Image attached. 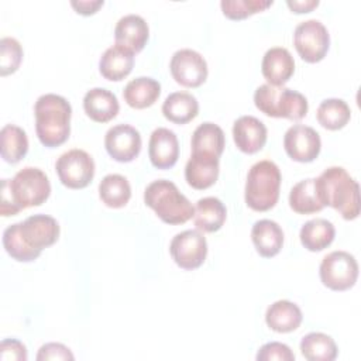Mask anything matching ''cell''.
<instances>
[{
  "mask_svg": "<svg viewBox=\"0 0 361 361\" xmlns=\"http://www.w3.org/2000/svg\"><path fill=\"white\" fill-rule=\"evenodd\" d=\"M274 4L272 0H221L223 14L230 20H244L252 14L267 10Z\"/></svg>",
  "mask_w": 361,
  "mask_h": 361,
  "instance_id": "34",
  "label": "cell"
},
{
  "mask_svg": "<svg viewBox=\"0 0 361 361\" xmlns=\"http://www.w3.org/2000/svg\"><path fill=\"white\" fill-rule=\"evenodd\" d=\"M255 358L258 361H293L295 354L289 345L279 341H271L258 350Z\"/></svg>",
  "mask_w": 361,
  "mask_h": 361,
  "instance_id": "36",
  "label": "cell"
},
{
  "mask_svg": "<svg viewBox=\"0 0 361 361\" xmlns=\"http://www.w3.org/2000/svg\"><path fill=\"white\" fill-rule=\"evenodd\" d=\"M59 238V224L48 214H32L3 231L6 252L18 262L35 261L44 248Z\"/></svg>",
  "mask_w": 361,
  "mask_h": 361,
  "instance_id": "1",
  "label": "cell"
},
{
  "mask_svg": "<svg viewBox=\"0 0 361 361\" xmlns=\"http://www.w3.org/2000/svg\"><path fill=\"white\" fill-rule=\"evenodd\" d=\"M283 148L288 157L296 162L314 161L322 149L319 133L305 124L289 127L283 135Z\"/></svg>",
  "mask_w": 361,
  "mask_h": 361,
  "instance_id": "13",
  "label": "cell"
},
{
  "mask_svg": "<svg viewBox=\"0 0 361 361\" xmlns=\"http://www.w3.org/2000/svg\"><path fill=\"white\" fill-rule=\"evenodd\" d=\"M267 127L254 116H241L233 124V140L235 147L244 154L261 151L267 142Z\"/></svg>",
  "mask_w": 361,
  "mask_h": 361,
  "instance_id": "16",
  "label": "cell"
},
{
  "mask_svg": "<svg viewBox=\"0 0 361 361\" xmlns=\"http://www.w3.org/2000/svg\"><path fill=\"white\" fill-rule=\"evenodd\" d=\"M169 252L175 264L186 271L199 268L207 257V241L199 230L178 233L169 244Z\"/></svg>",
  "mask_w": 361,
  "mask_h": 361,
  "instance_id": "11",
  "label": "cell"
},
{
  "mask_svg": "<svg viewBox=\"0 0 361 361\" xmlns=\"http://www.w3.org/2000/svg\"><path fill=\"white\" fill-rule=\"evenodd\" d=\"M251 240L261 257L272 258L282 250L283 231L276 221L262 219L254 223L251 228Z\"/></svg>",
  "mask_w": 361,
  "mask_h": 361,
  "instance_id": "22",
  "label": "cell"
},
{
  "mask_svg": "<svg viewBox=\"0 0 361 361\" xmlns=\"http://www.w3.org/2000/svg\"><path fill=\"white\" fill-rule=\"evenodd\" d=\"M261 72L268 85L281 87L295 73L293 56L283 47H272L264 54Z\"/></svg>",
  "mask_w": 361,
  "mask_h": 361,
  "instance_id": "18",
  "label": "cell"
},
{
  "mask_svg": "<svg viewBox=\"0 0 361 361\" xmlns=\"http://www.w3.org/2000/svg\"><path fill=\"white\" fill-rule=\"evenodd\" d=\"M140 131L130 124H117L107 130L104 135V148L117 162H131L141 151Z\"/></svg>",
  "mask_w": 361,
  "mask_h": 361,
  "instance_id": "14",
  "label": "cell"
},
{
  "mask_svg": "<svg viewBox=\"0 0 361 361\" xmlns=\"http://www.w3.org/2000/svg\"><path fill=\"white\" fill-rule=\"evenodd\" d=\"M220 158L209 154L192 152L185 165V179L189 186L197 190L213 186L219 178Z\"/></svg>",
  "mask_w": 361,
  "mask_h": 361,
  "instance_id": "17",
  "label": "cell"
},
{
  "mask_svg": "<svg viewBox=\"0 0 361 361\" xmlns=\"http://www.w3.org/2000/svg\"><path fill=\"white\" fill-rule=\"evenodd\" d=\"M100 200L111 209L124 207L131 197V186L123 175L109 173L99 183Z\"/></svg>",
  "mask_w": 361,
  "mask_h": 361,
  "instance_id": "29",
  "label": "cell"
},
{
  "mask_svg": "<svg viewBox=\"0 0 361 361\" xmlns=\"http://www.w3.org/2000/svg\"><path fill=\"white\" fill-rule=\"evenodd\" d=\"M316 117L319 124L330 131L341 130L347 126L351 118V110L347 102L343 99H326L323 100L316 111Z\"/></svg>",
  "mask_w": 361,
  "mask_h": 361,
  "instance_id": "33",
  "label": "cell"
},
{
  "mask_svg": "<svg viewBox=\"0 0 361 361\" xmlns=\"http://www.w3.org/2000/svg\"><path fill=\"white\" fill-rule=\"evenodd\" d=\"M1 158L8 164L20 162L28 152L25 131L16 124H6L0 131Z\"/></svg>",
  "mask_w": 361,
  "mask_h": 361,
  "instance_id": "31",
  "label": "cell"
},
{
  "mask_svg": "<svg viewBox=\"0 0 361 361\" xmlns=\"http://www.w3.org/2000/svg\"><path fill=\"white\" fill-rule=\"evenodd\" d=\"M35 133L44 147L55 148L66 142L71 134L72 107L69 102L55 93L39 96L34 104Z\"/></svg>",
  "mask_w": 361,
  "mask_h": 361,
  "instance_id": "3",
  "label": "cell"
},
{
  "mask_svg": "<svg viewBox=\"0 0 361 361\" xmlns=\"http://www.w3.org/2000/svg\"><path fill=\"white\" fill-rule=\"evenodd\" d=\"M255 107L268 117L299 121L307 114V99L289 87H276L268 83L257 87L254 93Z\"/></svg>",
  "mask_w": 361,
  "mask_h": 361,
  "instance_id": "6",
  "label": "cell"
},
{
  "mask_svg": "<svg viewBox=\"0 0 361 361\" xmlns=\"http://www.w3.org/2000/svg\"><path fill=\"white\" fill-rule=\"evenodd\" d=\"M148 157L158 169L172 168L179 158V141L176 134L165 127H158L151 133L148 142Z\"/></svg>",
  "mask_w": 361,
  "mask_h": 361,
  "instance_id": "15",
  "label": "cell"
},
{
  "mask_svg": "<svg viewBox=\"0 0 361 361\" xmlns=\"http://www.w3.org/2000/svg\"><path fill=\"white\" fill-rule=\"evenodd\" d=\"M134 66V52L126 47L114 44L109 47L99 59L100 75L111 82L127 78Z\"/></svg>",
  "mask_w": 361,
  "mask_h": 361,
  "instance_id": "20",
  "label": "cell"
},
{
  "mask_svg": "<svg viewBox=\"0 0 361 361\" xmlns=\"http://www.w3.org/2000/svg\"><path fill=\"white\" fill-rule=\"evenodd\" d=\"M159 94V82L148 76H140L130 80L123 90V97L126 103L137 110L151 107L158 100Z\"/></svg>",
  "mask_w": 361,
  "mask_h": 361,
  "instance_id": "25",
  "label": "cell"
},
{
  "mask_svg": "<svg viewBox=\"0 0 361 361\" xmlns=\"http://www.w3.org/2000/svg\"><path fill=\"white\" fill-rule=\"evenodd\" d=\"M281 171L278 165L269 159L255 162L245 180L244 199L254 212H267L272 209L279 199Z\"/></svg>",
  "mask_w": 361,
  "mask_h": 361,
  "instance_id": "5",
  "label": "cell"
},
{
  "mask_svg": "<svg viewBox=\"0 0 361 361\" xmlns=\"http://www.w3.org/2000/svg\"><path fill=\"white\" fill-rule=\"evenodd\" d=\"M302 310L290 300L274 302L265 313L267 326L276 333H290L296 330L302 323Z\"/></svg>",
  "mask_w": 361,
  "mask_h": 361,
  "instance_id": "24",
  "label": "cell"
},
{
  "mask_svg": "<svg viewBox=\"0 0 361 361\" xmlns=\"http://www.w3.org/2000/svg\"><path fill=\"white\" fill-rule=\"evenodd\" d=\"M314 186L324 207H333L344 220H354L360 216V188L344 168L324 169L319 178H314Z\"/></svg>",
  "mask_w": 361,
  "mask_h": 361,
  "instance_id": "2",
  "label": "cell"
},
{
  "mask_svg": "<svg viewBox=\"0 0 361 361\" xmlns=\"http://www.w3.org/2000/svg\"><path fill=\"white\" fill-rule=\"evenodd\" d=\"M169 71L176 83L185 87H199L207 79V62L195 49H178L169 62Z\"/></svg>",
  "mask_w": 361,
  "mask_h": 361,
  "instance_id": "12",
  "label": "cell"
},
{
  "mask_svg": "<svg viewBox=\"0 0 361 361\" xmlns=\"http://www.w3.org/2000/svg\"><path fill=\"white\" fill-rule=\"evenodd\" d=\"M300 353L309 361H333L338 348L334 340L320 331H312L300 340Z\"/></svg>",
  "mask_w": 361,
  "mask_h": 361,
  "instance_id": "32",
  "label": "cell"
},
{
  "mask_svg": "<svg viewBox=\"0 0 361 361\" xmlns=\"http://www.w3.org/2000/svg\"><path fill=\"white\" fill-rule=\"evenodd\" d=\"M319 276L322 283L336 292L351 289L358 278V264L347 251H331L320 262Z\"/></svg>",
  "mask_w": 361,
  "mask_h": 361,
  "instance_id": "8",
  "label": "cell"
},
{
  "mask_svg": "<svg viewBox=\"0 0 361 361\" xmlns=\"http://www.w3.org/2000/svg\"><path fill=\"white\" fill-rule=\"evenodd\" d=\"M336 237V228L331 221L326 219H313L306 221L299 233L302 245L312 252L327 248Z\"/></svg>",
  "mask_w": 361,
  "mask_h": 361,
  "instance_id": "28",
  "label": "cell"
},
{
  "mask_svg": "<svg viewBox=\"0 0 361 361\" xmlns=\"http://www.w3.org/2000/svg\"><path fill=\"white\" fill-rule=\"evenodd\" d=\"M199 113L197 99L188 92H173L166 96L162 104V114L175 124H186Z\"/></svg>",
  "mask_w": 361,
  "mask_h": 361,
  "instance_id": "26",
  "label": "cell"
},
{
  "mask_svg": "<svg viewBox=\"0 0 361 361\" xmlns=\"http://www.w3.org/2000/svg\"><path fill=\"white\" fill-rule=\"evenodd\" d=\"M103 0H79V1H71V6L75 8L78 14L82 16H90L94 14L100 7H103Z\"/></svg>",
  "mask_w": 361,
  "mask_h": 361,
  "instance_id": "39",
  "label": "cell"
},
{
  "mask_svg": "<svg viewBox=\"0 0 361 361\" xmlns=\"http://www.w3.org/2000/svg\"><path fill=\"white\" fill-rule=\"evenodd\" d=\"M149 37V28L147 21L138 14L123 16L114 27L116 44L128 48L134 54L144 49Z\"/></svg>",
  "mask_w": 361,
  "mask_h": 361,
  "instance_id": "19",
  "label": "cell"
},
{
  "mask_svg": "<svg viewBox=\"0 0 361 361\" xmlns=\"http://www.w3.org/2000/svg\"><path fill=\"white\" fill-rule=\"evenodd\" d=\"M293 45L305 62L316 63L327 55L330 34L319 20H306L296 25L293 31Z\"/></svg>",
  "mask_w": 361,
  "mask_h": 361,
  "instance_id": "9",
  "label": "cell"
},
{
  "mask_svg": "<svg viewBox=\"0 0 361 361\" xmlns=\"http://www.w3.org/2000/svg\"><path fill=\"white\" fill-rule=\"evenodd\" d=\"M55 171L63 186L83 189L93 180L94 161L86 151L73 148L56 159Z\"/></svg>",
  "mask_w": 361,
  "mask_h": 361,
  "instance_id": "10",
  "label": "cell"
},
{
  "mask_svg": "<svg viewBox=\"0 0 361 361\" xmlns=\"http://www.w3.org/2000/svg\"><path fill=\"white\" fill-rule=\"evenodd\" d=\"M227 217V209L223 202L214 196L202 197L196 202L193 221L199 231L214 233L219 231Z\"/></svg>",
  "mask_w": 361,
  "mask_h": 361,
  "instance_id": "23",
  "label": "cell"
},
{
  "mask_svg": "<svg viewBox=\"0 0 361 361\" xmlns=\"http://www.w3.org/2000/svg\"><path fill=\"white\" fill-rule=\"evenodd\" d=\"M25 345L16 338H4L0 343V360L1 361H25L27 360Z\"/></svg>",
  "mask_w": 361,
  "mask_h": 361,
  "instance_id": "38",
  "label": "cell"
},
{
  "mask_svg": "<svg viewBox=\"0 0 361 361\" xmlns=\"http://www.w3.org/2000/svg\"><path fill=\"white\" fill-rule=\"evenodd\" d=\"M286 6L296 14L310 13L313 8L319 6V0H288Z\"/></svg>",
  "mask_w": 361,
  "mask_h": 361,
  "instance_id": "40",
  "label": "cell"
},
{
  "mask_svg": "<svg viewBox=\"0 0 361 361\" xmlns=\"http://www.w3.org/2000/svg\"><path fill=\"white\" fill-rule=\"evenodd\" d=\"M144 203L166 224H183L195 214L189 199L166 179H157L145 188Z\"/></svg>",
  "mask_w": 361,
  "mask_h": 361,
  "instance_id": "4",
  "label": "cell"
},
{
  "mask_svg": "<svg viewBox=\"0 0 361 361\" xmlns=\"http://www.w3.org/2000/svg\"><path fill=\"white\" fill-rule=\"evenodd\" d=\"M289 206L298 214H312L324 209L316 192L314 178L303 179L290 189Z\"/></svg>",
  "mask_w": 361,
  "mask_h": 361,
  "instance_id": "30",
  "label": "cell"
},
{
  "mask_svg": "<svg viewBox=\"0 0 361 361\" xmlns=\"http://www.w3.org/2000/svg\"><path fill=\"white\" fill-rule=\"evenodd\" d=\"M83 110L90 120L107 123L117 116L120 104L113 92L104 87H93L83 96Z\"/></svg>",
  "mask_w": 361,
  "mask_h": 361,
  "instance_id": "21",
  "label": "cell"
},
{
  "mask_svg": "<svg viewBox=\"0 0 361 361\" xmlns=\"http://www.w3.org/2000/svg\"><path fill=\"white\" fill-rule=\"evenodd\" d=\"M58 361V360H75L72 351L62 343H45L39 347L37 361Z\"/></svg>",
  "mask_w": 361,
  "mask_h": 361,
  "instance_id": "37",
  "label": "cell"
},
{
  "mask_svg": "<svg viewBox=\"0 0 361 361\" xmlns=\"http://www.w3.org/2000/svg\"><path fill=\"white\" fill-rule=\"evenodd\" d=\"M226 140L221 127L214 123L206 121L196 127L192 134L190 147L192 152L197 154H209L220 158L224 151Z\"/></svg>",
  "mask_w": 361,
  "mask_h": 361,
  "instance_id": "27",
  "label": "cell"
},
{
  "mask_svg": "<svg viewBox=\"0 0 361 361\" xmlns=\"http://www.w3.org/2000/svg\"><path fill=\"white\" fill-rule=\"evenodd\" d=\"M23 61L21 44L13 37L0 39V75L7 76L14 73Z\"/></svg>",
  "mask_w": 361,
  "mask_h": 361,
  "instance_id": "35",
  "label": "cell"
},
{
  "mask_svg": "<svg viewBox=\"0 0 361 361\" xmlns=\"http://www.w3.org/2000/svg\"><path fill=\"white\" fill-rule=\"evenodd\" d=\"M8 192L16 207L24 210L45 203L51 195V183L44 171L25 166L8 179Z\"/></svg>",
  "mask_w": 361,
  "mask_h": 361,
  "instance_id": "7",
  "label": "cell"
}]
</instances>
